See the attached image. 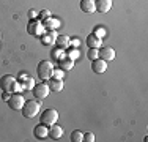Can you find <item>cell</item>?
I'll return each mask as SVG.
<instances>
[{"label":"cell","mask_w":148,"mask_h":142,"mask_svg":"<svg viewBox=\"0 0 148 142\" xmlns=\"http://www.w3.org/2000/svg\"><path fill=\"white\" fill-rule=\"evenodd\" d=\"M0 88H2L3 92H10V93H13V92H16V93L22 92L21 84L17 82L11 74H5L3 77H0Z\"/></svg>","instance_id":"obj_1"},{"label":"cell","mask_w":148,"mask_h":142,"mask_svg":"<svg viewBox=\"0 0 148 142\" xmlns=\"http://www.w3.org/2000/svg\"><path fill=\"white\" fill-rule=\"evenodd\" d=\"M22 115L27 117V119H33L40 114V101H33V99H25L22 106Z\"/></svg>","instance_id":"obj_2"},{"label":"cell","mask_w":148,"mask_h":142,"mask_svg":"<svg viewBox=\"0 0 148 142\" xmlns=\"http://www.w3.org/2000/svg\"><path fill=\"white\" fill-rule=\"evenodd\" d=\"M52 73H54V65H52L49 60H43L41 63H38L36 66V74L41 77L43 81H49L52 77Z\"/></svg>","instance_id":"obj_3"},{"label":"cell","mask_w":148,"mask_h":142,"mask_svg":"<svg viewBox=\"0 0 148 142\" xmlns=\"http://www.w3.org/2000/svg\"><path fill=\"white\" fill-rule=\"evenodd\" d=\"M40 120H41V123H43V125L51 126V125H54V123H57L58 112L55 111V109H46L44 112L40 114Z\"/></svg>","instance_id":"obj_4"},{"label":"cell","mask_w":148,"mask_h":142,"mask_svg":"<svg viewBox=\"0 0 148 142\" xmlns=\"http://www.w3.org/2000/svg\"><path fill=\"white\" fill-rule=\"evenodd\" d=\"M27 32L32 35V37H41L44 32V26L40 19H35V21H30L29 26H27Z\"/></svg>","instance_id":"obj_5"},{"label":"cell","mask_w":148,"mask_h":142,"mask_svg":"<svg viewBox=\"0 0 148 142\" xmlns=\"http://www.w3.org/2000/svg\"><path fill=\"white\" fill-rule=\"evenodd\" d=\"M8 106L11 109H14V111H21L24 106V103H25V99H24V97L21 93H11V97H10L8 101Z\"/></svg>","instance_id":"obj_6"},{"label":"cell","mask_w":148,"mask_h":142,"mask_svg":"<svg viewBox=\"0 0 148 142\" xmlns=\"http://www.w3.org/2000/svg\"><path fill=\"white\" fill-rule=\"evenodd\" d=\"M32 92H33V97L36 99H44V98H47L51 88H49L47 84H38L32 88Z\"/></svg>","instance_id":"obj_7"},{"label":"cell","mask_w":148,"mask_h":142,"mask_svg":"<svg viewBox=\"0 0 148 142\" xmlns=\"http://www.w3.org/2000/svg\"><path fill=\"white\" fill-rule=\"evenodd\" d=\"M91 70H93V73L96 74H103L106 70H107V62H104L103 59H96V60H91Z\"/></svg>","instance_id":"obj_8"},{"label":"cell","mask_w":148,"mask_h":142,"mask_svg":"<svg viewBox=\"0 0 148 142\" xmlns=\"http://www.w3.org/2000/svg\"><path fill=\"white\" fill-rule=\"evenodd\" d=\"M95 8L99 13H109L112 8V0H95Z\"/></svg>","instance_id":"obj_9"},{"label":"cell","mask_w":148,"mask_h":142,"mask_svg":"<svg viewBox=\"0 0 148 142\" xmlns=\"http://www.w3.org/2000/svg\"><path fill=\"white\" fill-rule=\"evenodd\" d=\"M55 40H57V33H55V30H47L46 33L41 35V43H43L44 46L55 44Z\"/></svg>","instance_id":"obj_10"},{"label":"cell","mask_w":148,"mask_h":142,"mask_svg":"<svg viewBox=\"0 0 148 142\" xmlns=\"http://www.w3.org/2000/svg\"><path fill=\"white\" fill-rule=\"evenodd\" d=\"M99 51V59H103L104 62H112L115 59V51L112 48H101Z\"/></svg>","instance_id":"obj_11"},{"label":"cell","mask_w":148,"mask_h":142,"mask_svg":"<svg viewBox=\"0 0 148 142\" xmlns=\"http://www.w3.org/2000/svg\"><path fill=\"white\" fill-rule=\"evenodd\" d=\"M47 136L51 137V139H54V141H57L60 139V137L63 136V128L62 126H58V125H51L49 126V133H47Z\"/></svg>","instance_id":"obj_12"},{"label":"cell","mask_w":148,"mask_h":142,"mask_svg":"<svg viewBox=\"0 0 148 142\" xmlns=\"http://www.w3.org/2000/svg\"><path fill=\"white\" fill-rule=\"evenodd\" d=\"M47 133H49V128L46 125H43V123L36 125V126H35V130H33L35 137H38V139H46V137H47Z\"/></svg>","instance_id":"obj_13"},{"label":"cell","mask_w":148,"mask_h":142,"mask_svg":"<svg viewBox=\"0 0 148 142\" xmlns=\"http://www.w3.org/2000/svg\"><path fill=\"white\" fill-rule=\"evenodd\" d=\"M80 10H82L84 13H95L96 11V8H95V0H80Z\"/></svg>","instance_id":"obj_14"},{"label":"cell","mask_w":148,"mask_h":142,"mask_svg":"<svg viewBox=\"0 0 148 142\" xmlns=\"http://www.w3.org/2000/svg\"><path fill=\"white\" fill-rule=\"evenodd\" d=\"M47 85H49V88H51V92H62L63 90V79H55V77H51Z\"/></svg>","instance_id":"obj_15"},{"label":"cell","mask_w":148,"mask_h":142,"mask_svg":"<svg viewBox=\"0 0 148 142\" xmlns=\"http://www.w3.org/2000/svg\"><path fill=\"white\" fill-rule=\"evenodd\" d=\"M101 38H98L96 35H88V38H87V46H88V48H95V49H99L101 48Z\"/></svg>","instance_id":"obj_16"},{"label":"cell","mask_w":148,"mask_h":142,"mask_svg":"<svg viewBox=\"0 0 148 142\" xmlns=\"http://www.w3.org/2000/svg\"><path fill=\"white\" fill-rule=\"evenodd\" d=\"M44 26V30H55L57 27H60V22L57 19H52V17H47V19L41 21Z\"/></svg>","instance_id":"obj_17"},{"label":"cell","mask_w":148,"mask_h":142,"mask_svg":"<svg viewBox=\"0 0 148 142\" xmlns=\"http://www.w3.org/2000/svg\"><path fill=\"white\" fill-rule=\"evenodd\" d=\"M58 62H60V68L63 71H69V70H73V66H74V60L68 59V57H62Z\"/></svg>","instance_id":"obj_18"},{"label":"cell","mask_w":148,"mask_h":142,"mask_svg":"<svg viewBox=\"0 0 148 142\" xmlns=\"http://www.w3.org/2000/svg\"><path fill=\"white\" fill-rule=\"evenodd\" d=\"M69 41H71L69 37H66V35H60V37H57V40H55V44H57L60 49H66L69 46Z\"/></svg>","instance_id":"obj_19"},{"label":"cell","mask_w":148,"mask_h":142,"mask_svg":"<svg viewBox=\"0 0 148 142\" xmlns=\"http://www.w3.org/2000/svg\"><path fill=\"white\" fill-rule=\"evenodd\" d=\"M21 87H22V90H32V88L35 87V81L32 79V77L29 76L27 79H24V81H21Z\"/></svg>","instance_id":"obj_20"},{"label":"cell","mask_w":148,"mask_h":142,"mask_svg":"<svg viewBox=\"0 0 148 142\" xmlns=\"http://www.w3.org/2000/svg\"><path fill=\"white\" fill-rule=\"evenodd\" d=\"M87 57H88L90 60H96L99 59V51L95 48H90V51H87Z\"/></svg>","instance_id":"obj_21"},{"label":"cell","mask_w":148,"mask_h":142,"mask_svg":"<svg viewBox=\"0 0 148 142\" xmlns=\"http://www.w3.org/2000/svg\"><path fill=\"white\" fill-rule=\"evenodd\" d=\"M71 141L73 142H82L84 141V134L80 131H73L71 133Z\"/></svg>","instance_id":"obj_22"},{"label":"cell","mask_w":148,"mask_h":142,"mask_svg":"<svg viewBox=\"0 0 148 142\" xmlns=\"http://www.w3.org/2000/svg\"><path fill=\"white\" fill-rule=\"evenodd\" d=\"M65 57H68V59H71V60H76L77 57H79V51H77V48L68 49V52H66V55H65Z\"/></svg>","instance_id":"obj_23"},{"label":"cell","mask_w":148,"mask_h":142,"mask_svg":"<svg viewBox=\"0 0 148 142\" xmlns=\"http://www.w3.org/2000/svg\"><path fill=\"white\" fill-rule=\"evenodd\" d=\"M93 35H96L98 38H101V40H103V38H104V35H106V32H104V28L96 27V28H95V33H93Z\"/></svg>","instance_id":"obj_24"},{"label":"cell","mask_w":148,"mask_h":142,"mask_svg":"<svg viewBox=\"0 0 148 142\" xmlns=\"http://www.w3.org/2000/svg\"><path fill=\"white\" fill-rule=\"evenodd\" d=\"M52 77H55V79H63V70H62V68L54 70V73H52Z\"/></svg>","instance_id":"obj_25"},{"label":"cell","mask_w":148,"mask_h":142,"mask_svg":"<svg viewBox=\"0 0 148 142\" xmlns=\"http://www.w3.org/2000/svg\"><path fill=\"white\" fill-rule=\"evenodd\" d=\"M47 17H51V13H49L47 10H43V11L40 13V16H38V19H40V21H44V19H47Z\"/></svg>","instance_id":"obj_26"},{"label":"cell","mask_w":148,"mask_h":142,"mask_svg":"<svg viewBox=\"0 0 148 142\" xmlns=\"http://www.w3.org/2000/svg\"><path fill=\"white\" fill-rule=\"evenodd\" d=\"M62 57H65V54H63V51H62V49H55V51H54V59L55 60H60V59H62Z\"/></svg>","instance_id":"obj_27"},{"label":"cell","mask_w":148,"mask_h":142,"mask_svg":"<svg viewBox=\"0 0 148 142\" xmlns=\"http://www.w3.org/2000/svg\"><path fill=\"white\" fill-rule=\"evenodd\" d=\"M84 141H87V142H95V134H93V133L84 134Z\"/></svg>","instance_id":"obj_28"},{"label":"cell","mask_w":148,"mask_h":142,"mask_svg":"<svg viewBox=\"0 0 148 142\" xmlns=\"http://www.w3.org/2000/svg\"><path fill=\"white\" fill-rule=\"evenodd\" d=\"M38 16V13L35 11V10H30V17H32V21H35V17Z\"/></svg>","instance_id":"obj_29"},{"label":"cell","mask_w":148,"mask_h":142,"mask_svg":"<svg viewBox=\"0 0 148 142\" xmlns=\"http://www.w3.org/2000/svg\"><path fill=\"white\" fill-rule=\"evenodd\" d=\"M10 97H11V93H10V92H3V99H5V101H8Z\"/></svg>","instance_id":"obj_30"},{"label":"cell","mask_w":148,"mask_h":142,"mask_svg":"<svg viewBox=\"0 0 148 142\" xmlns=\"http://www.w3.org/2000/svg\"><path fill=\"white\" fill-rule=\"evenodd\" d=\"M69 44H73L74 48H77V46H79V40H71V41H69Z\"/></svg>","instance_id":"obj_31"}]
</instances>
